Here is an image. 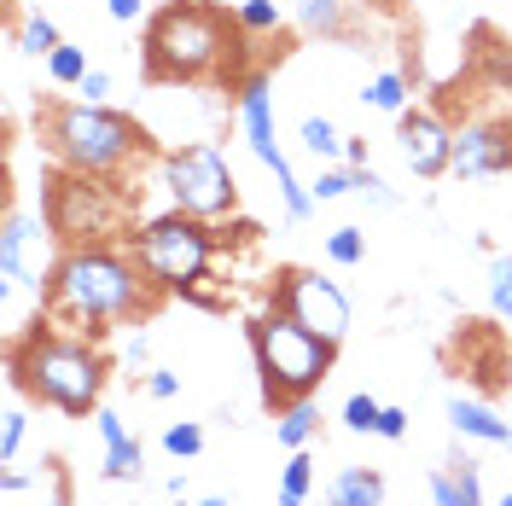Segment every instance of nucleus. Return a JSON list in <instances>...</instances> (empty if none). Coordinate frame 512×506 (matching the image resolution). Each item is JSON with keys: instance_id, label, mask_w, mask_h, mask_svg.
Instances as JSON below:
<instances>
[{"instance_id": "1", "label": "nucleus", "mask_w": 512, "mask_h": 506, "mask_svg": "<svg viewBox=\"0 0 512 506\" xmlns=\"http://www.w3.org/2000/svg\"><path fill=\"white\" fill-rule=\"evenodd\" d=\"M245 30L216 0H169L146 24V82H245Z\"/></svg>"}, {"instance_id": "2", "label": "nucleus", "mask_w": 512, "mask_h": 506, "mask_svg": "<svg viewBox=\"0 0 512 506\" xmlns=\"http://www.w3.org/2000/svg\"><path fill=\"white\" fill-rule=\"evenodd\" d=\"M152 280L146 268L134 262V251H117V245H76L53 262V280H47V297L41 309L47 315L70 320V326H88V332H105L111 320H134L152 309Z\"/></svg>"}, {"instance_id": "3", "label": "nucleus", "mask_w": 512, "mask_h": 506, "mask_svg": "<svg viewBox=\"0 0 512 506\" xmlns=\"http://www.w3.org/2000/svg\"><path fill=\"white\" fill-rule=\"evenodd\" d=\"M6 367L12 384L35 396L41 408H59L70 419H88L99 413V390H105V355L88 338H70L53 332L47 320H35L30 332H18L6 349Z\"/></svg>"}, {"instance_id": "4", "label": "nucleus", "mask_w": 512, "mask_h": 506, "mask_svg": "<svg viewBox=\"0 0 512 506\" xmlns=\"http://www.w3.org/2000/svg\"><path fill=\"white\" fill-rule=\"evenodd\" d=\"M35 128H41V146L59 158V169H82V175H105V181H123L128 163L152 158L146 128L111 105H88V99L47 105Z\"/></svg>"}, {"instance_id": "5", "label": "nucleus", "mask_w": 512, "mask_h": 506, "mask_svg": "<svg viewBox=\"0 0 512 506\" xmlns=\"http://www.w3.org/2000/svg\"><path fill=\"white\" fill-rule=\"evenodd\" d=\"M251 355H256V379H262V402L280 413L326 384L338 344L297 326L286 309H268V315L251 320Z\"/></svg>"}, {"instance_id": "6", "label": "nucleus", "mask_w": 512, "mask_h": 506, "mask_svg": "<svg viewBox=\"0 0 512 506\" xmlns=\"http://www.w3.org/2000/svg\"><path fill=\"white\" fill-rule=\"evenodd\" d=\"M41 222L64 251L76 245H111L134 233V192L105 175H82V169H59L47 175V198H41Z\"/></svg>"}, {"instance_id": "7", "label": "nucleus", "mask_w": 512, "mask_h": 506, "mask_svg": "<svg viewBox=\"0 0 512 506\" xmlns=\"http://www.w3.org/2000/svg\"><path fill=\"white\" fill-rule=\"evenodd\" d=\"M216 245H222V233L210 222H198V216H187V210L152 216V222H140L128 233V251L146 268L158 297L163 291H192L204 280V268L216 262Z\"/></svg>"}, {"instance_id": "8", "label": "nucleus", "mask_w": 512, "mask_h": 506, "mask_svg": "<svg viewBox=\"0 0 512 506\" xmlns=\"http://www.w3.org/2000/svg\"><path fill=\"white\" fill-rule=\"evenodd\" d=\"M239 123H245V140H251L256 163L274 175V187L286 198V216L291 222H309V216H315V192L297 181L291 158L280 152V140H274V76H268V70H251V76L239 82Z\"/></svg>"}, {"instance_id": "9", "label": "nucleus", "mask_w": 512, "mask_h": 506, "mask_svg": "<svg viewBox=\"0 0 512 506\" xmlns=\"http://www.w3.org/2000/svg\"><path fill=\"white\" fill-rule=\"evenodd\" d=\"M163 187L175 198V210H187L198 222H216L239 204V181L216 146H181L163 158Z\"/></svg>"}, {"instance_id": "10", "label": "nucleus", "mask_w": 512, "mask_h": 506, "mask_svg": "<svg viewBox=\"0 0 512 506\" xmlns=\"http://www.w3.org/2000/svg\"><path fill=\"white\" fill-rule=\"evenodd\" d=\"M274 309H286L297 326H309V332L332 338V344H344V332H350V297H344L332 280L309 274V268H286V274H280V285H274Z\"/></svg>"}, {"instance_id": "11", "label": "nucleus", "mask_w": 512, "mask_h": 506, "mask_svg": "<svg viewBox=\"0 0 512 506\" xmlns=\"http://www.w3.org/2000/svg\"><path fill=\"white\" fill-rule=\"evenodd\" d=\"M47 233V222H35L24 216L18 204L6 210V222H0V291L12 297V291H35V297H47V280H53V268L47 262H30V245Z\"/></svg>"}, {"instance_id": "12", "label": "nucleus", "mask_w": 512, "mask_h": 506, "mask_svg": "<svg viewBox=\"0 0 512 506\" xmlns=\"http://www.w3.org/2000/svg\"><path fill=\"white\" fill-rule=\"evenodd\" d=\"M512 169V117H478L454 128V175L460 181H489Z\"/></svg>"}, {"instance_id": "13", "label": "nucleus", "mask_w": 512, "mask_h": 506, "mask_svg": "<svg viewBox=\"0 0 512 506\" xmlns=\"http://www.w3.org/2000/svg\"><path fill=\"white\" fill-rule=\"evenodd\" d=\"M396 123H402L396 128L402 158H408V169L419 181H437V175L454 169V128H448V117H437V111H402Z\"/></svg>"}, {"instance_id": "14", "label": "nucleus", "mask_w": 512, "mask_h": 506, "mask_svg": "<svg viewBox=\"0 0 512 506\" xmlns=\"http://www.w3.org/2000/svg\"><path fill=\"white\" fill-rule=\"evenodd\" d=\"M448 425H454L460 437H472V443L512 448V425L489 408V402H478V396H454V402H448Z\"/></svg>"}, {"instance_id": "15", "label": "nucleus", "mask_w": 512, "mask_h": 506, "mask_svg": "<svg viewBox=\"0 0 512 506\" xmlns=\"http://www.w3.org/2000/svg\"><path fill=\"white\" fill-rule=\"evenodd\" d=\"M326 506H384V477L373 466H344L326 489Z\"/></svg>"}, {"instance_id": "16", "label": "nucleus", "mask_w": 512, "mask_h": 506, "mask_svg": "<svg viewBox=\"0 0 512 506\" xmlns=\"http://www.w3.org/2000/svg\"><path fill=\"white\" fill-rule=\"evenodd\" d=\"M431 501L437 506H483V483H478V466H448V472L431 477Z\"/></svg>"}, {"instance_id": "17", "label": "nucleus", "mask_w": 512, "mask_h": 506, "mask_svg": "<svg viewBox=\"0 0 512 506\" xmlns=\"http://www.w3.org/2000/svg\"><path fill=\"white\" fill-rule=\"evenodd\" d=\"M297 24L309 35L344 41L350 35V0H297Z\"/></svg>"}, {"instance_id": "18", "label": "nucleus", "mask_w": 512, "mask_h": 506, "mask_svg": "<svg viewBox=\"0 0 512 506\" xmlns=\"http://www.w3.org/2000/svg\"><path fill=\"white\" fill-rule=\"evenodd\" d=\"M280 425H274V437L286 448H309L315 443V431H320V408H315V396H303V402H291V408L274 413Z\"/></svg>"}, {"instance_id": "19", "label": "nucleus", "mask_w": 512, "mask_h": 506, "mask_svg": "<svg viewBox=\"0 0 512 506\" xmlns=\"http://www.w3.org/2000/svg\"><path fill=\"white\" fill-rule=\"evenodd\" d=\"M367 105L373 111H384V117H402V111H414V88H408V76L402 70H379L373 82H367Z\"/></svg>"}, {"instance_id": "20", "label": "nucleus", "mask_w": 512, "mask_h": 506, "mask_svg": "<svg viewBox=\"0 0 512 506\" xmlns=\"http://www.w3.org/2000/svg\"><path fill=\"white\" fill-rule=\"evenodd\" d=\"M309 489H315V460H309V448H291L286 472H280V506H303Z\"/></svg>"}, {"instance_id": "21", "label": "nucleus", "mask_w": 512, "mask_h": 506, "mask_svg": "<svg viewBox=\"0 0 512 506\" xmlns=\"http://www.w3.org/2000/svg\"><path fill=\"white\" fill-rule=\"evenodd\" d=\"M18 47L30 53V59H53L64 41H59V24L53 18H41V12H30L24 24H18Z\"/></svg>"}, {"instance_id": "22", "label": "nucleus", "mask_w": 512, "mask_h": 506, "mask_svg": "<svg viewBox=\"0 0 512 506\" xmlns=\"http://www.w3.org/2000/svg\"><path fill=\"white\" fill-rule=\"evenodd\" d=\"M297 134H303V146H309L320 163H344V134L326 123V117H303V128H297Z\"/></svg>"}, {"instance_id": "23", "label": "nucleus", "mask_w": 512, "mask_h": 506, "mask_svg": "<svg viewBox=\"0 0 512 506\" xmlns=\"http://www.w3.org/2000/svg\"><path fill=\"white\" fill-rule=\"evenodd\" d=\"M233 18H239V30H245V35H274L280 24H286L280 0H239V6H233Z\"/></svg>"}, {"instance_id": "24", "label": "nucleus", "mask_w": 512, "mask_h": 506, "mask_svg": "<svg viewBox=\"0 0 512 506\" xmlns=\"http://www.w3.org/2000/svg\"><path fill=\"white\" fill-rule=\"evenodd\" d=\"M140 466H146V454H140V443H134V437H123V443L105 448V477H111V483H134V477H140Z\"/></svg>"}, {"instance_id": "25", "label": "nucleus", "mask_w": 512, "mask_h": 506, "mask_svg": "<svg viewBox=\"0 0 512 506\" xmlns=\"http://www.w3.org/2000/svg\"><path fill=\"white\" fill-rule=\"evenodd\" d=\"M88 70H94V64H88V53H82V47H70V41H64L53 59H47V76H53L59 88H82V76H88Z\"/></svg>"}, {"instance_id": "26", "label": "nucleus", "mask_w": 512, "mask_h": 506, "mask_svg": "<svg viewBox=\"0 0 512 506\" xmlns=\"http://www.w3.org/2000/svg\"><path fill=\"white\" fill-rule=\"evenodd\" d=\"M326 256H332L338 268H355V262L367 256V233H361V227H332V233H326Z\"/></svg>"}, {"instance_id": "27", "label": "nucleus", "mask_w": 512, "mask_h": 506, "mask_svg": "<svg viewBox=\"0 0 512 506\" xmlns=\"http://www.w3.org/2000/svg\"><path fill=\"white\" fill-rule=\"evenodd\" d=\"M489 309L501 320H512V251L489 262Z\"/></svg>"}, {"instance_id": "28", "label": "nucleus", "mask_w": 512, "mask_h": 506, "mask_svg": "<svg viewBox=\"0 0 512 506\" xmlns=\"http://www.w3.org/2000/svg\"><path fill=\"white\" fill-rule=\"evenodd\" d=\"M163 454H175V460H192V454H204V431H198L192 419L169 425V431H163Z\"/></svg>"}, {"instance_id": "29", "label": "nucleus", "mask_w": 512, "mask_h": 506, "mask_svg": "<svg viewBox=\"0 0 512 506\" xmlns=\"http://www.w3.org/2000/svg\"><path fill=\"white\" fill-rule=\"evenodd\" d=\"M379 413H384V402H373V396H350V402H344V425L361 431V437H379Z\"/></svg>"}, {"instance_id": "30", "label": "nucleus", "mask_w": 512, "mask_h": 506, "mask_svg": "<svg viewBox=\"0 0 512 506\" xmlns=\"http://www.w3.org/2000/svg\"><path fill=\"white\" fill-rule=\"evenodd\" d=\"M309 192H315V204H332V198L355 192V175L344 169V163H332V169H320L315 181H309Z\"/></svg>"}, {"instance_id": "31", "label": "nucleus", "mask_w": 512, "mask_h": 506, "mask_svg": "<svg viewBox=\"0 0 512 506\" xmlns=\"http://www.w3.org/2000/svg\"><path fill=\"white\" fill-rule=\"evenodd\" d=\"M35 506H70V477H64V466H47V472L35 477Z\"/></svg>"}, {"instance_id": "32", "label": "nucleus", "mask_w": 512, "mask_h": 506, "mask_svg": "<svg viewBox=\"0 0 512 506\" xmlns=\"http://www.w3.org/2000/svg\"><path fill=\"white\" fill-rule=\"evenodd\" d=\"M24 448V408H6V425H0V466H12Z\"/></svg>"}, {"instance_id": "33", "label": "nucleus", "mask_w": 512, "mask_h": 506, "mask_svg": "<svg viewBox=\"0 0 512 506\" xmlns=\"http://www.w3.org/2000/svg\"><path fill=\"white\" fill-rule=\"evenodd\" d=\"M350 175H355V192H367L373 204H384V210L396 204V192L384 187V181H379V175H373V169H367V163H361V169H350Z\"/></svg>"}, {"instance_id": "34", "label": "nucleus", "mask_w": 512, "mask_h": 506, "mask_svg": "<svg viewBox=\"0 0 512 506\" xmlns=\"http://www.w3.org/2000/svg\"><path fill=\"white\" fill-rule=\"evenodd\" d=\"M146 396H158V402L181 396V373H169V367H152V379H146Z\"/></svg>"}, {"instance_id": "35", "label": "nucleus", "mask_w": 512, "mask_h": 506, "mask_svg": "<svg viewBox=\"0 0 512 506\" xmlns=\"http://www.w3.org/2000/svg\"><path fill=\"white\" fill-rule=\"evenodd\" d=\"M76 94L88 99V105H105V99H111V76H105V70H88V76H82V88H76Z\"/></svg>"}, {"instance_id": "36", "label": "nucleus", "mask_w": 512, "mask_h": 506, "mask_svg": "<svg viewBox=\"0 0 512 506\" xmlns=\"http://www.w3.org/2000/svg\"><path fill=\"white\" fill-rule=\"evenodd\" d=\"M379 437H384V443H402V437H408V413H402V408H384L379 413Z\"/></svg>"}, {"instance_id": "37", "label": "nucleus", "mask_w": 512, "mask_h": 506, "mask_svg": "<svg viewBox=\"0 0 512 506\" xmlns=\"http://www.w3.org/2000/svg\"><path fill=\"white\" fill-rule=\"evenodd\" d=\"M94 425H99V437H105V448L123 443V437H128V425H123V419H117L111 408H99V413H94Z\"/></svg>"}, {"instance_id": "38", "label": "nucleus", "mask_w": 512, "mask_h": 506, "mask_svg": "<svg viewBox=\"0 0 512 506\" xmlns=\"http://www.w3.org/2000/svg\"><path fill=\"white\" fill-rule=\"evenodd\" d=\"M105 12H111L117 24H134V18L146 12V0H105Z\"/></svg>"}, {"instance_id": "39", "label": "nucleus", "mask_w": 512, "mask_h": 506, "mask_svg": "<svg viewBox=\"0 0 512 506\" xmlns=\"http://www.w3.org/2000/svg\"><path fill=\"white\" fill-rule=\"evenodd\" d=\"M361 163H367V140H344V169H361Z\"/></svg>"}, {"instance_id": "40", "label": "nucleus", "mask_w": 512, "mask_h": 506, "mask_svg": "<svg viewBox=\"0 0 512 506\" xmlns=\"http://www.w3.org/2000/svg\"><path fill=\"white\" fill-rule=\"evenodd\" d=\"M198 506H233V501H222V495H210V501H198Z\"/></svg>"}, {"instance_id": "41", "label": "nucleus", "mask_w": 512, "mask_h": 506, "mask_svg": "<svg viewBox=\"0 0 512 506\" xmlns=\"http://www.w3.org/2000/svg\"><path fill=\"white\" fill-rule=\"evenodd\" d=\"M495 506H512V489H507V495H501V501H495Z\"/></svg>"}, {"instance_id": "42", "label": "nucleus", "mask_w": 512, "mask_h": 506, "mask_svg": "<svg viewBox=\"0 0 512 506\" xmlns=\"http://www.w3.org/2000/svg\"><path fill=\"white\" fill-rule=\"evenodd\" d=\"M181 506H187V501H181Z\"/></svg>"}]
</instances>
